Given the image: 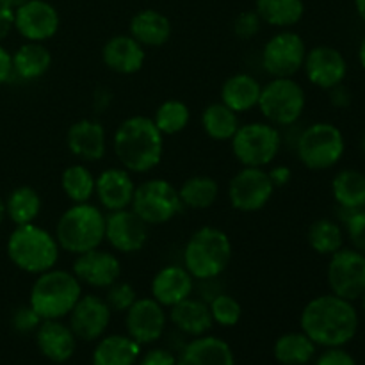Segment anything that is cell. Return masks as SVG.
Segmentation results:
<instances>
[{
  "label": "cell",
  "mask_w": 365,
  "mask_h": 365,
  "mask_svg": "<svg viewBox=\"0 0 365 365\" xmlns=\"http://www.w3.org/2000/svg\"><path fill=\"white\" fill-rule=\"evenodd\" d=\"M299 324L303 334L316 346L342 348L355 339L360 319L353 302L330 292L307 303Z\"/></svg>",
  "instance_id": "cell-1"
},
{
  "label": "cell",
  "mask_w": 365,
  "mask_h": 365,
  "mask_svg": "<svg viewBox=\"0 0 365 365\" xmlns=\"http://www.w3.org/2000/svg\"><path fill=\"white\" fill-rule=\"evenodd\" d=\"M113 150L128 173H148L163 160L164 135L152 118L130 116L118 125Z\"/></svg>",
  "instance_id": "cell-2"
},
{
  "label": "cell",
  "mask_w": 365,
  "mask_h": 365,
  "mask_svg": "<svg viewBox=\"0 0 365 365\" xmlns=\"http://www.w3.org/2000/svg\"><path fill=\"white\" fill-rule=\"evenodd\" d=\"M184 267L195 280L212 282L227 271L232 260V241L217 227H202L184 246Z\"/></svg>",
  "instance_id": "cell-3"
},
{
  "label": "cell",
  "mask_w": 365,
  "mask_h": 365,
  "mask_svg": "<svg viewBox=\"0 0 365 365\" xmlns=\"http://www.w3.org/2000/svg\"><path fill=\"white\" fill-rule=\"evenodd\" d=\"M6 250L18 269L29 274H41L56 267L61 248L48 230L29 223L14 227L7 237Z\"/></svg>",
  "instance_id": "cell-4"
},
{
  "label": "cell",
  "mask_w": 365,
  "mask_h": 365,
  "mask_svg": "<svg viewBox=\"0 0 365 365\" xmlns=\"http://www.w3.org/2000/svg\"><path fill=\"white\" fill-rule=\"evenodd\" d=\"M56 241L61 250L73 255L100 248L106 241V216L91 203H73L56 225Z\"/></svg>",
  "instance_id": "cell-5"
},
{
  "label": "cell",
  "mask_w": 365,
  "mask_h": 365,
  "mask_svg": "<svg viewBox=\"0 0 365 365\" xmlns=\"http://www.w3.org/2000/svg\"><path fill=\"white\" fill-rule=\"evenodd\" d=\"M82 296V284L73 273L64 269H52L38 274L31 287L29 305L45 319H63Z\"/></svg>",
  "instance_id": "cell-6"
},
{
  "label": "cell",
  "mask_w": 365,
  "mask_h": 365,
  "mask_svg": "<svg viewBox=\"0 0 365 365\" xmlns=\"http://www.w3.org/2000/svg\"><path fill=\"white\" fill-rule=\"evenodd\" d=\"M346 152L341 128L328 121H317L307 127L296 141L298 159L307 170L324 171L337 166Z\"/></svg>",
  "instance_id": "cell-7"
},
{
  "label": "cell",
  "mask_w": 365,
  "mask_h": 365,
  "mask_svg": "<svg viewBox=\"0 0 365 365\" xmlns=\"http://www.w3.org/2000/svg\"><path fill=\"white\" fill-rule=\"evenodd\" d=\"M282 134L278 127L264 121L239 125L230 139L234 157L245 168H266L277 159L282 148Z\"/></svg>",
  "instance_id": "cell-8"
},
{
  "label": "cell",
  "mask_w": 365,
  "mask_h": 365,
  "mask_svg": "<svg viewBox=\"0 0 365 365\" xmlns=\"http://www.w3.org/2000/svg\"><path fill=\"white\" fill-rule=\"evenodd\" d=\"M305 106V89L292 77H277L262 86L257 107L267 123L274 127H291L302 118Z\"/></svg>",
  "instance_id": "cell-9"
},
{
  "label": "cell",
  "mask_w": 365,
  "mask_h": 365,
  "mask_svg": "<svg viewBox=\"0 0 365 365\" xmlns=\"http://www.w3.org/2000/svg\"><path fill=\"white\" fill-rule=\"evenodd\" d=\"M130 209L146 225H164L184 210L178 189L164 178H150L135 185Z\"/></svg>",
  "instance_id": "cell-10"
},
{
  "label": "cell",
  "mask_w": 365,
  "mask_h": 365,
  "mask_svg": "<svg viewBox=\"0 0 365 365\" xmlns=\"http://www.w3.org/2000/svg\"><path fill=\"white\" fill-rule=\"evenodd\" d=\"M331 294L356 302L365 292V255L355 248H341L330 255L327 269Z\"/></svg>",
  "instance_id": "cell-11"
},
{
  "label": "cell",
  "mask_w": 365,
  "mask_h": 365,
  "mask_svg": "<svg viewBox=\"0 0 365 365\" xmlns=\"http://www.w3.org/2000/svg\"><path fill=\"white\" fill-rule=\"evenodd\" d=\"M274 192L269 173L264 168H242L228 184V202L239 212H259Z\"/></svg>",
  "instance_id": "cell-12"
},
{
  "label": "cell",
  "mask_w": 365,
  "mask_h": 365,
  "mask_svg": "<svg viewBox=\"0 0 365 365\" xmlns=\"http://www.w3.org/2000/svg\"><path fill=\"white\" fill-rule=\"evenodd\" d=\"M305 56L307 45L302 36L292 31H282L264 45L262 68L273 78L294 77L303 68Z\"/></svg>",
  "instance_id": "cell-13"
},
{
  "label": "cell",
  "mask_w": 365,
  "mask_h": 365,
  "mask_svg": "<svg viewBox=\"0 0 365 365\" xmlns=\"http://www.w3.org/2000/svg\"><path fill=\"white\" fill-rule=\"evenodd\" d=\"M59 25V13L46 0H29L14 9L13 29H16L25 41H48L57 34Z\"/></svg>",
  "instance_id": "cell-14"
},
{
  "label": "cell",
  "mask_w": 365,
  "mask_h": 365,
  "mask_svg": "<svg viewBox=\"0 0 365 365\" xmlns=\"http://www.w3.org/2000/svg\"><path fill=\"white\" fill-rule=\"evenodd\" d=\"M166 310L153 298H138L125 312L127 335L141 346L159 341L166 330Z\"/></svg>",
  "instance_id": "cell-15"
},
{
  "label": "cell",
  "mask_w": 365,
  "mask_h": 365,
  "mask_svg": "<svg viewBox=\"0 0 365 365\" xmlns=\"http://www.w3.org/2000/svg\"><path fill=\"white\" fill-rule=\"evenodd\" d=\"M106 241L120 253H138L148 241V225L132 209L114 210L106 216Z\"/></svg>",
  "instance_id": "cell-16"
},
{
  "label": "cell",
  "mask_w": 365,
  "mask_h": 365,
  "mask_svg": "<svg viewBox=\"0 0 365 365\" xmlns=\"http://www.w3.org/2000/svg\"><path fill=\"white\" fill-rule=\"evenodd\" d=\"M303 70L310 84L330 91L344 82L348 75V61L341 50L334 46H314L312 50H307Z\"/></svg>",
  "instance_id": "cell-17"
},
{
  "label": "cell",
  "mask_w": 365,
  "mask_h": 365,
  "mask_svg": "<svg viewBox=\"0 0 365 365\" xmlns=\"http://www.w3.org/2000/svg\"><path fill=\"white\" fill-rule=\"evenodd\" d=\"M110 309L106 299L95 294L81 296L71 312L68 314L73 335L77 341L93 342L96 339L103 337L106 330L110 323Z\"/></svg>",
  "instance_id": "cell-18"
},
{
  "label": "cell",
  "mask_w": 365,
  "mask_h": 365,
  "mask_svg": "<svg viewBox=\"0 0 365 365\" xmlns=\"http://www.w3.org/2000/svg\"><path fill=\"white\" fill-rule=\"evenodd\" d=\"M71 273L81 284L95 289H107L121 278V262L114 253L95 248L77 255Z\"/></svg>",
  "instance_id": "cell-19"
},
{
  "label": "cell",
  "mask_w": 365,
  "mask_h": 365,
  "mask_svg": "<svg viewBox=\"0 0 365 365\" xmlns=\"http://www.w3.org/2000/svg\"><path fill=\"white\" fill-rule=\"evenodd\" d=\"M66 146L77 159L84 163L102 160L107 153V132L96 120L75 121L66 132Z\"/></svg>",
  "instance_id": "cell-20"
},
{
  "label": "cell",
  "mask_w": 365,
  "mask_h": 365,
  "mask_svg": "<svg viewBox=\"0 0 365 365\" xmlns=\"http://www.w3.org/2000/svg\"><path fill=\"white\" fill-rule=\"evenodd\" d=\"M134 191L135 184L125 168H109L96 177L95 195L100 205L109 212L128 209Z\"/></svg>",
  "instance_id": "cell-21"
},
{
  "label": "cell",
  "mask_w": 365,
  "mask_h": 365,
  "mask_svg": "<svg viewBox=\"0 0 365 365\" xmlns=\"http://www.w3.org/2000/svg\"><path fill=\"white\" fill-rule=\"evenodd\" d=\"M150 291H152V298L155 302L171 309V307L184 302L185 298L192 294V291H195V278L191 277V273L184 266L171 264V266H166L157 271L155 277L152 278Z\"/></svg>",
  "instance_id": "cell-22"
},
{
  "label": "cell",
  "mask_w": 365,
  "mask_h": 365,
  "mask_svg": "<svg viewBox=\"0 0 365 365\" xmlns=\"http://www.w3.org/2000/svg\"><path fill=\"white\" fill-rule=\"evenodd\" d=\"M102 61L110 71L120 75H134L146 61L145 46L130 34H118L107 39L102 48Z\"/></svg>",
  "instance_id": "cell-23"
},
{
  "label": "cell",
  "mask_w": 365,
  "mask_h": 365,
  "mask_svg": "<svg viewBox=\"0 0 365 365\" xmlns=\"http://www.w3.org/2000/svg\"><path fill=\"white\" fill-rule=\"evenodd\" d=\"M36 344L41 355L50 362L63 364L73 356L77 337L61 319H45L36 330Z\"/></svg>",
  "instance_id": "cell-24"
},
{
  "label": "cell",
  "mask_w": 365,
  "mask_h": 365,
  "mask_svg": "<svg viewBox=\"0 0 365 365\" xmlns=\"http://www.w3.org/2000/svg\"><path fill=\"white\" fill-rule=\"evenodd\" d=\"M177 365H235V359L228 342L205 334L184 346Z\"/></svg>",
  "instance_id": "cell-25"
},
{
  "label": "cell",
  "mask_w": 365,
  "mask_h": 365,
  "mask_svg": "<svg viewBox=\"0 0 365 365\" xmlns=\"http://www.w3.org/2000/svg\"><path fill=\"white\" fill-rule=\"evenodd\" d=\"M170 321L177 330H180L185 335H191V337L205 335L214 324L209 303L203 302V299L191 298V296L171 307Z\"/></svg>",
  "instance_id": "cell-26"
},
{
  "label": "cell",
  "mask_w": 365,
  "mask_h": 365,
  "mask_svg": "<svg viewBox=\"0 0 365 365\" xmlns=\"http://www.w3.org/2000/svg\"><path fill=\"white\" fill-rule=\"evenodd\" d=\"M13 75L21 81L41 78L52 66V53L43 43L25 41L11 53Z\"/></svg>",
  "instance_id": "cell-27"
},
{
  "label": "cell",
  "mask_w": 365,
  "mask_h": 365,
  "mask_svg": "<svg viewBox=\"0 0 365 365\" xmlns=\"http://www.w3.org/2000/svg\"><path fill=\"white\" fill-rule=\"evenodd\" d=\"M130 36L143 46H163L171 38V21L166 14L155 9H145L130 20Z\"/></svg>",
  "instance_id": "cell-28"
},
{
  "label": "cell",
  "mask_w": 365,
  "mask_h": 365,
  "mask_svg": "<svg viewBox=\"0 0 365 365\" xmlns=\"http://www.w3.org/2000/svg\"><path fill=\"white\" fill-rule=\"evenodd\" d=\"M262 86L253 75L235 73L225 81L221 88V102L234 113L242 114L259 106Z\"/></svg>",
  "instance_id": "cell-29"
},
{
  "label": "cell",
  "mask_w": 365,
  "mask_h": 365,
  "mask_svg": "<svg viewBox=\"0 0 365 365\" xmlns=\"http://www.w3.org/2000/svg\"><path fill=\"white\" fill-rule=\"evenodd\" d=\"M139 355L141 344L128 335H106L93 351V365H135Z\"/></svg>",
  "instance_id": "cell-30"
},
{
  "label": "cell",
  "mask_w": 365,
  "mask_h": 365,
  "mask_svg": "<svg viewBox=\"0 0 365 365\" xmlns=\"http://www.w3.org/2000/svg\"><path fill=\"white\" fill-rule=\"evenodd\" d=\"M331 195L342 210L365 207V173L359 170L339 171L331 182Z\"/></svg>",
  "instance_id": "cell-31"
},
{
  "label": "cell",
  "mask_w": 365,
  "mask_h": 365,
  "mask_svg": "<svg viewBox=\"0 0 365 365\" xmlns=\"http://www.w3.org/2000/svg\"><path fill=\"white\" fill-rule=\"evenodd\" d=\"M4 205H6V217L14 223V227L29 225L34 223L41 212V196L31 185H20L7 195Z\"/></svg>",
  "instance_id": "cell-32"
},
{
  "label": "cell",
  "mask_w": 365,
  "mask_h": 365,
  "mask_svg": "<svg viewBox=\"0 0 365 365\" xmlns=\"http://www.w3.org/2000/svg\"><path fill=\"white\" fill-rule=\"evenodd\" d=\"M316 348L303 331H289L277 339L273 355L282 365H307L316 356Z\"/></svg>",
  "instance_id": "cell-33"
},
{
  "label": "cell",
  "mask_w": 365,
  "mask_h": 365,
  "mask_svg": "<svg viewBox=\"0 0 365 365\" xmlns=\"http://www.w3.org/2000/svg\"><path fill=\"white\" fill-rule=\"evenodd\" d=\"M255 11L264 24L287 29L302 20L305 4L303 0H257Z\"/></svg>",
  "instance_id": "cell-34"
},
{
  "label": "cell",
  "mask_w": 365,
  "mask_h": 365,
  "mask_svg": "<svg viewBox=\"0 0 365 365\" xmlns=\"http://www.w3.org/2000/svg\"><path fill=\"white\" fill-rule=\"evenodd\" d=\"M182 205L192 210H205L216 203L220 196V184L207 175L189 177L178 189Z\"/></svg>",
  "instance_id": "cell-35"
},
{
  "label": "cell",
  "mask_w": 365,
  "mask_h": 365,
  "mask_svg": "<svg viewBox=\"0 0 365 365\" xmlns=\"http://www.w3.org/2000/svg\"><path fill=\"white\" fill-rule=\"evenodd\" d=\"M239 114L223 102L210 103L202 113L203 132L214 141H230L239 128Z\"/></svg>",
  "instance_id": "cell-36"
},
{
  "label": "cell",
  "mask_w": 365,
  "mask_h": 365,
  "mask_svg": "<svg viewBox=\"0 0 365 365\" xmlns=\"http://www.w3.org/2000/svg\"><path fill=\"white\" fill-rule=\"evenodd\" d=\"M96 177L84 164H71L61 175V187L73 203H88L95 196Z\"/></svg>",
  "instance_id": "cell-37"
},
{
  "label": "cell",
  "mask_w": 365,
  "mask_h": 365,
  "mask_svg": "<svg viewBox=\"0 0 365 365\" xmlns=\"http://www.w3.org/2000/svg\"><path fill=\"white\" fill-rule=\"evenodd\" d=\"M307 239H309L310 248L316 253L334 255L344 245V232L337 221L323 217V220H317L310 225Z\"/></svg>",
  "instance_id": "cell-38"
},
{
  "label": "cell",
  "mask_w": 365,
  "mask_h": 365,
  "mask_svg": "<svg viewBox=\"0 0 365 365\" xmlns=\"http://www.w3.org/2000/svg\"><path fill=\"white\" fill-rule=\"evenodd\" d=\"M153 123L163 135H175L184 130L191 120V110L180 100H166L157 107Z\"/></svg>",
  "instance_id": "cell-39"
},
{
  "label": "cell",
  "mask_w": 365,
  "mask_h": 365,
  "mask_svg": "<svg viewBox=\"0 0 365 365\" xmlns=\"http://www.w3.org/2000/svg\"><path fill=\"white\" fill-rule=\"evenodd\" d=\"M210 316H212L214 323H217L220 327L232 328L239 323L242 316V307L234 296L225 294V292H220L214 298H210L209 302Z\"/></svg>",
  "instance_id": "cell-40"
},
{
  "label": "cell",
  "mask_w": 365,
  "mask_h": 365,
  "mask_svg": "<svg viewBox=\"0 0 365 365\" xmlns=\"http://www.w3.org/2000/svg\"><path fill=\"white\" fill-rule=\"evenodd\" d=\"M106 303L109 305L110 312H127L134 302L138 299L135 289L128 282L118 280L110 287L106 289Z\"/></svg>",
  "instance_id": "cell-41"
},
{
  "label": "cell",
  "mask_w": 365,
  "mask_h": 365,
  "mask_svg": "<svg viewBox=\"0 0 365 365\" xmlns=\"http://www.w3.org/2000/svg\"><path fill=\"white\" fill-rule=\"evenodd\" d=\"M344 223L346 234H348V239L353 245V248L365 255V210H348Z\"/></svg>",
  "instance_id": "cell-42"
},
{
  "label": "cell",
  "mask_w": 365,
  "mask_h": 365,
  "mask_svg": "<svg viewBox=\"0 0 365 365\" xmlns=\"http://www.w3.org/2000/svg\"><path fill=\"white\" fill-rule=\"evenodd\" d=\"M41 317L34 312L31 305H24L20 309L14 310L13 317H11V324L16 331L20 334H31V331L38 330V327L41 324Z\"/></svg>",
  "instance_id": "cell-43"
},
{
  "label": "cell",
  "mask_w": 365,
  "mask_h": 365,
  "mask_svg": "<svg viewBox=\"0 0 365 365\" xmlns=\"http://www.w3.org/2000/svg\"><path fill=\"white\" fill-rule=\"evenodd\" d=\"M260 27H262V20L257 14V11H245L234 21V32L241 39H250L257 36Z\"/></svg>",
  "instance_id": "cell-44"
},
{
  "label": "cell",
  "mask_w": 365,
  "mask_h": 365,
  "mask_svg": "<svg viewBox=\"0 0 365 365\" xmlns=\"http://www.w3.org/2000/svg\"><path fill=\"white\" fill-rule=\"evenodd\" d=\"M316 365H359L356 360L344 351L342 348H327V351L321 353Z\"/></svg>",
  "instance_id": "cell-45"
},
{
  "label": "cell",
  "mask_w": 365,
  "mask_h": 365,
  "mask_svg": "<svg viewBox=\"0 0 365 365\" xmlns=\"http://www.w3.org/2000/svg\"><path fill=\"white\" fill-rule=\"evenodd\" d=\"M139 365H177V356L168 349L155 348L143 355Z\"/></svg>",
  "instance_id": "cell-46"
},
{
  "label": "cell",
  "mask_w": 365,
  "mask_h": 365,
  "mask_svg": "<svg viewBox=\"0 0 365 365\" xmlns=\"http://www.w3.org/2000/svg\"><path fill=\"white\" fill-rule=\"evenodd\" d=\"M13 18H14V11L7 6L4 0H0V41L4 38H7V34L13 29Z\"/></svg>",
  "instance_id": "cell-47"
},
{
  "label": "cell",
  "mask_w": 365,
  "mask_h": 365,
  "mask_svg": "<svg viewBox=\"0 0 365 365\" xmlns=\"http://www.w3.org/2000/svg\"><path fill=\"white\" fill-rule=\"evenodd\" d=\"M267 173H269V178L271 182H273L274 189L284 187V185H287L292 178V171L289 166H277L273 168V170L267 171Z\"/></svg>",
  "instance_id": "cell-48"
},
{
  "label": "cell",
  "mask_w": 365,
  "mask_h": 365,
  "mask_svg": "<svg viewBox=\"0 0 365 365\" xmlns=\"http://www.w3.org/2000/svg\"><path fill=\"white\" fill-rule=\"evenodd\" d=\"M13 77V66H11V52L4 45H0V86L9 82Z\"/></svg>",
  "instance_id": "cell-49"
},
{
  "label": "cell",
  "mask_w": 365,
  "mask_h": 365,
  "mask_svg": "<svg viewBox=\"0 0 365 365\" xmlns=\"http://www.w3.org/2000/svg\"><path fill=\"white\" fill-rule=\"evenodd\" d=\"M330 98H331V103L337 107H346L349 106V102H351V95H349L348 88H344L342 84L335 86L334 89H330Z\"/></svg>",
  "instance_id": "cell-50"
},
{
  "label": "cell",
  "mask_w": 365,
  "mask_h": 365,
  "mask_svg": "<svg viewBox=\"0 0 365 365\" xmlns=\"http://www.w3.org/2000/svg\"><path fill=\"white\" fill-rule=\"evenodd\" d=\"M355 7H356V13H359L360 20L365 24V0H355Z\"/></svg>",
  "instance_id": "cell-51"
},
{
  "label": "cell",
  "mask_w": 365,
  "mask_h": 365,
  "mask_svg": "<svg viewBox=\"0 0 365 365\" xmlns=\"http://www.w3.org/2000/svg\"><path fill=\"white\" fill-rule=\"evenodd\" d=\"M359 63H360V66H362L365 70V36H364L362 43H360V46H359Z\"/></svg>",
  "instance_id": "cell-52"
},
{
  "label": "cell",
  "mask_w": 365,
  "mask_h": 365,
  "mask_svg": "<svg viewBox=\"0 0 365 365\" xmlns=\"http://www.w3.org/2000/svg\"><path fill=\"white\" fill-rule=\"evenodd\" d=\"M4 2L7 4V6L11 7V9H16V7H20V6H24L25 2H29V0H4Z\"/></svg>",
  "instance_id": "cell-53"
},
{
  "label": "cell",
  "mask_w": 365,
  "mask_h": 365,
  "mask_svg": "<svg viewBox=\"0 0 365 365\" xmlns=\"http://www.w3.org/2000/svg\"><path fill=\"white\" fill-rule=\"evenodd\" d=\"M4 220H6V205H4V198L0 196V227H2Z\"/></svg>",
  "instance_id": "cell-54"
},
{
  "label": "cell",
  "mask_w": 365,
  "mask_h": 365,
  "mask_svg": "<svg viewBox=\"0 0 365 365\" xmlns=\"http://www.w3.org/2000/svg\"><path fill=\"white\" fill-rule=\"evenodd\" d=\"M360 299H362V310H364V314H365V292H364V296Z\"/></svg>",
  "instance_id": "cell-55"
},
{
  "label": "cell",
  "mask_w": 365,
  "mask_h": 365,
  "mask_svg": "<svg viewBox=\"0 0 365 365\" xmlns=\"http://www.w3.org/2000/svg\"><path fill=\"white\" fill-rule=\"evenodd\" d=\"M362 148H364V152H365V135H364V141H362Z\"/></svg>",
  "instance_id": "cell-56"
},
{
  "label": "cell",
  "mask_w": 365,
  "mask_h": 365,
  "mask_svg": "<svg viewBox=\"0 0 365 365\" xmlns=\"http://www.w3.org/2000/svg\"><path fill=\"white\" fill-rule=\"evenodd\" d=\"M364 173H365V171H364Z\"/></svg>",
  "instance_id": "cell-57"
}]
</instances>
